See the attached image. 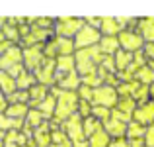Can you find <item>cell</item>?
<instances>
[{
	"instance_id": "9",
	"label": "cell",
	"mask_w": 154,
	"mask_h": 147,
	"mask_svg": "<svg viewBox=\"0 0 154 147\" xmlns=\"http://www.w3.org/2000/svg\"><path fill=\"white\" fill-rule=\"evenodd\" d=\"M146 94H148V88H146V87H143L139 92L135 90V100H137V98H139V100H144V98H146Z\"/></svg>"
},
{
	"instance_id": "6",
	"label": "cell",
	"mask_w": 154,
	"mask_h": 147,
	"mask_svg": "<svg viewBox=\"0 0 154 147\" xmlns=\"http://www.w3.org/2000/svg\"><path fill=\"white\" fill-rule=\"evenodd\" d=\"M140 30H143L144 39H148V41H154V24H150L148 20H144V22H140Z\"/></svg>"
},
{
	"instance_id": "15",
	"label": "cell",
	"mask_w": 154,
	"mask_h": 147,
	"mask_svg": "<svg viewBox=\"0 0 154 147\" xmlns=\"http://www.w3.org/2000/svg\"><path fill=\"white\" fill-rule=\"evenodd\" d=\"M148 67H150V69H152V71H154V59L150 61V65H148Z\"/></svg>"
},
{
	"instance_id": "8",
	"label": "cell",
	"mask_w": 154,
	"mask_h": 147,
	"mask_svg": "<svg viewBox=\"0 0 154 147\" xmlns=\"http://www.w3.org/2000/svg\"><path fill=\"white\" fill-rule=\"evenodd\" d=\"M129 61H131V55H129V53H119V57H117L119 67H125V63H129Z\"/></svg>"
},
{
	"instance_id": "7",
	"label": "cell",
	"mask_w": 154,
	"mask_h": 147,
	"mask_svg": "<svg viewBox=\"0 0 154 147\" xmlns=\"http://www.w3.org/2000/svg\"><path fill=\"white\" fill-rule=\"evenodd\" d=\"M129 132H131V136H144V128L140 124H131Z\"/></svg>"
},
{
	"instance_id": "11",
	"label": "cell",
	"mask_w": 154,
	"mask_h": 147,
	"mask_svg": "<svg viewBox=\"0 0 154 147\" xmlns=\"http://www.w3.org/2000/svg\"><path fill=\"white\" fill-rule=\"evenodd\" d=\"M103 47H107L105 51H113V47H117V41L115 39H107V41H103Z\"/></svg>"
},
{
	"instance_id": "3",
	"label": "cell",
	"mask_w": 154,
	"mask_h": 147,
	"mask_svg": "<svg viewBox=\"0 0 154 147\" xmlns=\"http://www.w3.org/2000/svg\"><path fill=\"white\" fill-rule=\"evenodd\" d=\"M137 79L143 80L144 84H154V71L150 67H140V71L137 73Z\"/></svg>"
},
{
	"instance_id": "10",
	"label": "cell",
	"mask_w": 154,
	"mask_h": 147,
	"mask_svg": "<svg viewBox=\"0 0 154 147\" xmlns=\"http://www.w3.org/2000/svg\"><path fill=\"white\" fill-rule=\"evenodd\" d=\"M146 145L148 147H154V128L146 132Z\"/></svg>"
},
{
	"instance_id": "4",
	"label": "cell",
	"mask_w": 154,
	"mask_h": 147,
	"mask_svg": "<svg viewBox=\"0 0 154 147\" xmlns=\"http://www.w3.org/2000/svg\"><path fill=\"white\" fill-rule=\"evenodd\" d=\"M98 39V34L94 30H82L78 35V45H86V43H92Z\"/></svg>"
},
{
	"instance_id": "12",
	"label": "cell",
	"mask_w": 154,
	"mask_h": 147,
	"mask_svg": "<svg viewBox=\"0 0 154 147\" xmlns=\"http://www.w3.org/2000/svg\"><path fill=\"white\" fill-rule=\"evenodd\" d=\"M144 49H146L144 53H146L148 57H154V41H148L146 45H144Z\"/></svg>"
},
{
	"instance_id": "1",
	"label": "cell",
	"mask_w": 154,
	"mask_h": 147,
	"mask_svg": "<svg viewBox=\"0 0 154 147\" xmlns=\"http://www.w3.org/2000/svg\"><path fill=\"white\" fill-rule=\"evenodd\" d=\"M135 118H137V122H139L140 126L143 124H154V100L140 106V108L135 112Z\"/></svg>"
},
{
	"instance_id": "13",
	"label": "cell",
	"mask_w": 154,
	"mask_h": 147,
	"mask_svg": "<svg viewBox=\"0 0 154 147\" xmlns=\"http://www.w3.org/2000/svg\"><path fill=\"white\" fill-rule=\"evenodd\" d=\"M105 28H107L109 31H115V22H113V20H105Z\"/></svg>"
},
{
	"instance_id": "5",
	"label": "cell",
	"mask_w": 154,
	"mask_h": 147,
	"mask_svg": "<svg viewBox=\"0 0 154 147\" xmlns=\"http://www.w3.org/2000/svg\"><path fill=\"white\" fill-rule=\"evenodd\" d=\"M96 100H98V102H105V104H113V102H115V94H113L111 88L98 90V92H96Z\"/></svg>"
},
{
	"instance_id": "2",
	"label": "cell",
	"mask_w": 154,
	"mask_h": 147,
	"mask_svg": "<svg viewBox=\"0 0 154 147\" xmlns=\"http://www.w3.org/2000/svg\"><path fill=\"white\" fill-rule=\"evenodd\" d=\"M121 45L129 51H137L143 45V38L137 34H131V31H125V34H121Z\"/></svg>"
},
{
	"instance_id": "14",
	"label": "cell",
	"mask_w": 154,
	"mask_h": 147,
	"mask_svg": "<svg viewBox=\"0 0 154 147\" xmlns=\"http://www.w3.org/2000/svg\"><path fill=\"white\" fill-rule=\"evenodd\" d=\"M135 147H144V145H143V141H137V143H135Z\"/></svg>"
}]
</instances>
